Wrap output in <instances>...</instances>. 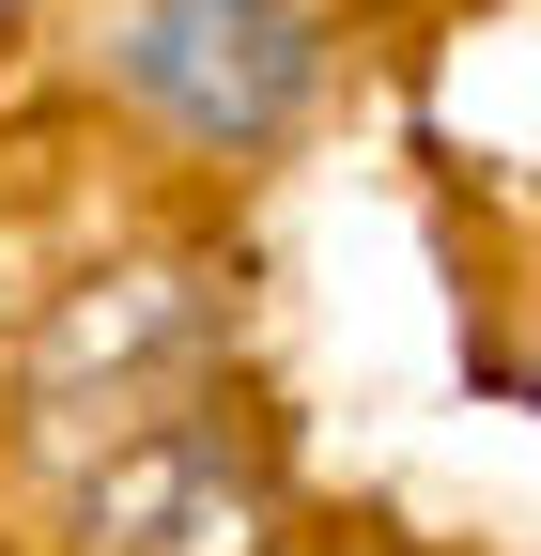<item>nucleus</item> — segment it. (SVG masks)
Masks as SVG:
<instances>
[{
  "label": "nucleus",
  "mask_w": 541,
  "mask_h": 556,
  "mask_svg": "<svg viewBox=\"0 0 541 556\" xmlns=\"http://www.w3.org/2000/svg\"><path fill=\"white\" fill-rule=\"evenodd\" d=\"M124 78L171 124H201V139H263L294 109V78H310V16L294 0H140Z\"/></svg>",
  "instance_id": "1"
}]
</instances>
